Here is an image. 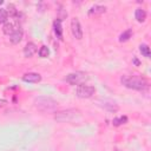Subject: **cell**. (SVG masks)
I'll use <instances>...</instances> for the list:
<instances>
[{"label":"cell","instance_id":"cell-1","mask_svg":"<svg viewBox=\"0 0 151 151\" xmlns=\"http://www.w3.org/2000/svg\"><path fill=\"white\" fill-rule=\"evenodd\" d=\"M120 83L125 87L136 91H145L149 88L147 79L140 74H124L120 78Z\"/></svg>","mask_w":151,"mask_h":151},{"label":"cell","instance_id":"cell-2","mask_svg":"<svg viewBox=\"0 0 151 151\" xmlns=\"http://www.w3.org/2000/svg\"><path fill=\"white\" fill-rule=\"evenodd\" d=\"M34 106L40 110V111H44V112H51V111H54L57 109V101L51 98V97H46V96H41V97H38L35 98L34 100Z\"/></svg>","mask_w":151,"mask_h":151},{"label":"cell","instance_id":"cell-3","mask_svg":"<svg viewBox=\"0 0 151 151\" xmlns=\"http://www.w3.org/2000/svg\"><path fill=\"white\" fill-rule=\"evenodd\" d=\"M78 117H80V111L77 109H67V110H61L59 112L55 113L54 119L57 122L60 123H67V122H72L74 119H77Z\"/></svg>","mask_w":151,"mask_h":151},{"label":"cell","instance_id":"cell-4","mask_svg":"<svg viewBox=\"0 0 151 151\" xmlns=\"http://www.w3.org/2000/svg\"><path fill=\"white\" fill-rule=\"evenodd\" d=\"M87 79V74L81 71L68 73L65 78V81H67L70 85H81Z\"/></svg>","mask_w":151,"mask_h":151},{"label":"cell","instance_id":"cell-5","mask_svg":"<svg viewBox=\"0 0 151 151\" xmlns=\"http://www.w3.org/2000/svg\"><path fill=\"white\" fill-rule=\"evenodd\" d=\"M94 92H96V88L92 85L81 84V85H78L76 88L77 97H79V98H90L94 94Z\"/></svg>","mask_w":151,"mask_h":151},{"label":"cell","instance_id":"cell-6","mask_svg":"<svg viewBox=\"0 0 151 151\" xmlns=\"http://www.w3.org/2000/svg\"><path fill=\"white\" fill-rule=\"evenodd\" d=\"M71 32L76 39H81L83 38V28L77 18H73L71 20Z\"/></svg>","mask_w":151,"mask_h":151},{"label":"cell","instance_id":"cell-7","mask_svg":"<svg viewBox=\"0 0 151 151\" xmlns=\"http://www.w3.org/2000/svg\"><path fill=\"white\" fill-rule=\"evenodd\" d=\"M19 27H20V26H19V24H18V20H15V21H7V22L4 24L2 31H4L5 34L11 35V34H12L14 31H17Z\"/></svg>","mask_w":151,"mask_h":151},{"label":"cell","instance_id":"cell-8","mask_svg":"<svg viewBox=\"0 0 151 151\" xmlns=\"http://www.w3.org/2000/svg\"><path fill=\"white\" fill-rule=\"evenodd\" d=\"M37 51H38L37 45H35L34 42L29 41V42H27V44H26V46L24 47V55H25L26 58H31L32 55H34V54H35V52H37Z\"/></svg>","mask_w":151,"mask_h":151},{"label":"cell","instance_id":"cell-9","mask_svg":"<svg viewBox=\"0 0 151 151\" xmlns=\"http://www.w3.org/2000/svg\"><path fill=\"white\" fill-rule=\"evenodd\" d=\"M22 80L26 83H39L41 80V76L39 73L28 72V73H25L22 76Z\"/></svg>","mask_w":151,"mask_h":151},{"label":"cell","instance_id":"cell-10","mask_svg":"<svg viewBox=\"0 0 151 151\" xmlns=\"http://www.w3.org/2000/svg\"><path fill=\"white\" fill-rule=\"evenodd\" d=\"M98 103L101 107H104L105 110H107L110 112H116L118 110V105L116 103L111 101V100H99Z\"/></svg>","mask_w":151,"mask_h":151},{"label":"cell","instance_id":"cell-11","mask_svg":"<svg viewBox=\"0 0 151 151\" xmlns=\"http://www.w3.org/2000/svg\"><path fill=\"white\" fill-rule=\"evenodd\" d=\"M22 35H24V31L21 27H19L17 31H14L11 35H9V40L12 44H19L22 39Z\"/></svg>","mask_w":151,"mask_h":151},{"label":"cell","instance_id":"cell-12","mask_svg":"<svg viewBox=\"0 0 151 151\" xmlns=\"http://www.w3.org/2000/svg\"><path fill=\"white\" fill-rule=\"evenodd\" d=\"M105 6H101V5H93L90 7L88 9V15H99V14H103L105 12Z\"/></svg>","mask_w":151,"mask_h":151},{"label":"cell","instance_id":"cell-13","mask_svg":"<svg viewBox=\"0 0 151 151\" xmlns=\"http://www.w3.org/2000/svg\"><path fill=\"white\" fill-rule=\"evenodd\" d=\"M134 18H136V20L138 22L145 21V19H146V12H145V9H143L140 7L136 8V11H134Z\"/></svg>","mask_w":151,"mask_h":151},{"label":"cell","instance_id":"cell-14","mask_svg":"<svg viewBox=\"0 0 151 151\" xmlns=\"http://www.w3.org/2000/svg\"><path fill=\"white\" fill-rule=\"evenodd\" d=\"M53 27H54V32L57 34V37L59 39L63 38V28H61V20L59 19H55L54 22H53Z\"/></svg>","mask_w":151,"mask_h":151},{"label":"cell","instance_id":"cell-15","mask_svg":"<svg viewBox=\"0 0 151 151\" xmlns=\"http://www.w3.org/2000/svg\"><path fill=\"white\" fill-rule=\"evenodd\" d=\"M132 29L131 28H127L126 31H124L120 35H119V41L120 42H125V41H127V40H130V38L132 37Z\"/></svg>","mask_w":151,"mask_h":151},{"label":"cell","instance_id":"cell-16","mask_svg":"<svg viewBox=\"0 0 151 151\" xmlns=\"http://www.w3.org/2000/svg\"><path fill=\"white\" fill-rule=\"evenodd\" d=\"M6 11H7V14H8L9 17H13V18L18 17V9L15 8V6H14L13 4H8Z\"/></svg>","mask_w":151,"mask_h":151},{"label":"cell","instance_id":"cell-17","mask_svg":"<svg viewBox=\"0 0 151 151\" xmlns=\"http://www.w3.org/2000/svg\"><path fill=\"white\" fill-rule=\"evenodd\" d=\"M38 54H39L40 58H47V57L50 55V50H48V47H47L46 45H42V46L39 48Z\"/></svg>","mask_w":151,"mask_h":151},{"label":"cell","instance_id":"cell-18","mask_svg":"<svg viewBox=\"0 0 151 151\" xmlns=\"http://www.w3.org/2000/svg\"><path fill=\"white\" fill-rule=\"evenodd\" d=\"M139 51L140 53L145 57V58H150V47L146 45V44H142L139 46Z\"/></svg>","mask_w":151,"mask_h":151},{"label":"cell","instance_id":"cell-19","mask_svg":"<svg viewBox=\"0 0 151 151\" xmlns=\"http://www.w3.org/2000/svg\"><path fill=\"white\" fill-rule=\"evenodd\" d=\"M126 122H127V117H126V116H122V117L114 118V119L112 120V124H113L114 126H119V125H123V124H125Z\"/></svg>","mask_w":151,"mask_h":151},{"label":"cell","instance_id":"cell-20","mask_svg":"<svg viewBox=\"0 0 151 151\" xmlns=\"http://www.w3.org/2000/svg\"><path fill=\"white\" fill-rule=\"evenodd\" d=\"M7 19H8V14H7L6 8H0V22L5 24L7 22Z\"/></svg>","mask_w":151,"mask_h":151},{"label":"cell","instance_id":"cell-21","mask_svg":"<svg viewBox=\"0 0 151 151\" xmlns=\"http://www.w3.org/2000/svg\"><path fill=\"white\" fill-rule=\"evenodd\" d=\"M133 63H134L136 65H139V61L137 60V58H136V57H133Z\"/></svg>","mask_w":151,"mask_h":151}]
</instances>
